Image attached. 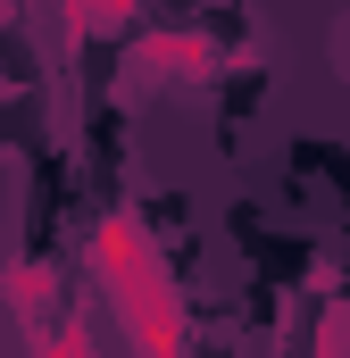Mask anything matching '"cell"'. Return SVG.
I'll return each mask as SVG.
<instances>
[{
	"mask_svg": "<svg viewBox=\"0 0 350 358\" xmlns=\"http://www.w3.org/2000/svg\"><path fill=\"white\" fill-rule=\"evenodd\" d=\"M84 267H92V292H100V308H108L125 358H192V308H183V283H175L159 234H150L134 208L92 217Z\"/></svg>",
	"mask_w": 350,
	"mask_h": 358,
	"instance_id": "6da1fadb",
	"label": "cell"
},
{
	"mask_svg": "<svg viewBox=\"0 0 350 358\" xmlns=\"http://www.w3.org/2000/svg\"><path fill=\"white\" fill-rule=\"evenodd\" d=\"M0 308L34 334V325H50L59 317V275L42 267V259H17V267H0Z\"/></svg>",
	"mask_w": 350,
	"mask_h": 358,
	"instance_id": "3957f363",
	"label": "cell"
},
{
	"mask_svg": "<svg viewBox=\"0 0 350 358\" xmlns=\"http://www.w3.org/2000/svg\"><path fill=\"white\" fill-rule=\"evenodd\" d=\"M17 358H100V325H92L84 308H59L50 325L25 334V350H17Z\"/></svg>",
	"mask_w": 350,
	"mask_h": 358,
	"instance_id": "277c9868",
	"label": "cell"
},
{
	"mask_svg": "<svg viewBox=\"0 0 350 358\" xmlns=\"http://www.w3.org/2000/svg\"><path fill=\"white\" fill-rule=\"evenodd\" d=\"M317 358H350V300H334L317 317Z\"/></svg>",
	"mask_w": 350,
	"mask_h": 358,
	"instance_id": "8992f818",
	"label": "cell"
},
{
	"mask_svg": "<svg viewBox=\"0 0 350 358\" xmlns=\"http://www.w3.org/2000/svg\"><path fill=\"white\" fill-rule=\"evenodd\" d=\"M217 67H225V42L200 25H167L134 42V84H209Z\"/></svg>",
	"mask_w": 350,
	"mask_h": 358,
	"instance_id": "7a4b0ae2",
	"label": "cell"
},
{
	"mask_svg": "<svg viewBox=\"0 0 350 358\" xmlns=\"http://www.w3.org/2000/svg\"><path fill=\"white\" fill-rule=\"evenodd\" d=\"M142 17V0H59V34L67 42H108Z\"/></svg>",
	"mask_w": 350,
	"mask_h": 358,
	"instance_id": "5b68a950",
	"label": "cell"
},
{
	"mask_svg": "<svg viewBox=\"0 0 350 358\" xmlns=\"http://www.w3.org/2000/svg\"><path fill=\"white\" fill-rule=\"evenodd\" d=\"M8 17H17V0H0V25H8Z\"/></svg>",
	"mask_w": 350,
	"mask_h": 358,
	"instance_id": "52a82bcc",
	"label": "cell"
}]
</instances>
